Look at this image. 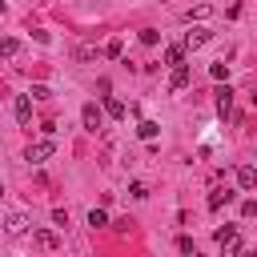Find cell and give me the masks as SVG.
Returning a JSON list of instances; mask_svg holds the SVG:
<instances>
[{"label":"cell","instance_id":"1","mask_svg":"<svg viewBox=\"0 0 257 257\" xmlns=\"http://www.w3.org/2000/svg\"><path fill=\"white\" fill-rule=\"evenodd\" d=\"M213 237H217V245H221L225 253H245V241L237 237V229H233V225H221Z\"/></svg>","mask_w":257,"mask_h":257},{"label":"cell","instance_id":"2","mask_svg":"<svg viewBox=\"0 0 257 257\" xmlns=\"http://www.w3.org/2000/svg\"><path fill=\"white\" fill-rule=\"evenodd\" d=\"M56 153V141L48 137V141H32L28 149H24V161H32V165H40V161H48Z\"/></svg>","mask_w":257,"mask_h":257},{"label":"cell","instance_id":"3","mask_svg":"<svg viewBox=\"0 0 257 257\" xmlns=\"http://www.w3.org/2000/svg\"><path fill=\"white\" fill-rule=\"evenodd\" d=\"M209 36H213L209 28H201V24H193V28L185 32V40H181V44H185L189 52H197V48H205V44H209Z\"/></svg>","mask_w":257,"mask_h":257},{"label":"cell","instance_id":"4","mask_svg":"<svg viewBox=\"0 0 257 257\" xmlns=\"http://www.w3.org/2000/svg\"><path fill=\"white\" fill-rule=\"evenodd\" d=\"M80 124H84V133H96V128L104 124V112H100V108H96V104L88 100V104L80 108Z\"/></svg>","mask_w":257,"mask_h":257},{"label":"cell","instance_id":"5","mask_svg":"<svg viewBox=\"0 0 257 257\" xmlns=\"http://www.w3.org/2000/svg\"><path fill=\"white\" fill-rule=\"evenodd\" d=\"M189 80H193L189 64H173V72H169V88H173V92H181V88H189Z\"/></svg>","mask_w":257,"mask_h":257},{"label":"cell","instance_id":"6","mask_svg":"<svg viewBox=\"0 0 257 257\" xmlns=\"http://www.w3.org/2000/svg\"><path fill=\"white\" fill-rule=\"evenodd\" d=\"M32 245L36 249H60V233L56 229H36L32 233Z\"/></svg>","mask_w":257,"mask_h":257},{"label":"cell","instance_id":"7","mask_svg":"<svg viewBox=\"0 0 257 257\" xmlns=\"http://www.w3.org/2000/svg\"><path fill=\"white\" fill-rule=\"evenodd\" d=\"M213 96H217V116H229V112H233V96H237V92H233L229 84H221Z\"/></svg>","mask_w":257,"mask_h":257},{"label":"cell","instance_id":"8","mask_svg":"<svg viewBox=\"0 0 257 257\" xmlns=\"http://www.w3.org/2000/svg\"><path fill=\"white\" fill-rule=\"evenodd\" d=\"M233 197H237V193H233V189H229V185H225V189H213V193H209V201H205V205H209V209H213V213H217V209H225V205H229V201H233Z\"/></svg>","mask_w":257,"mask_h":257},{"label":"cell","instance_id":"9","mask_svg":"<svg viewBox=\"0 0 257 257\" xmlns=\"http://www.w3.org/2000/svg\"><path fill=\"white\" fill-rule=\"evenodd\" d=\"M24 229H28V217H24V213H8V217H4V233L16 237V233H24Z\"/></svg>","mask_w":257,"mask_h":257},{"label":"cell","instance_id":"10","mask_svg":"<svg viewBox=\"0 0 257 257\" xmlns=\"http://www.w3.org/2000/svg\"><path fill=\"white\" fill-rule=\"evenodd\" d=\"M237 185H241V189H257V169H253V165H241V169H237Z\"/></svg>","mask_w":257,"mask_h":257},{"label":"cell","instance_id":"11","mask_svg":"<svg viewBox=\"0 0 257 257\" xmlns=\"http://www.w3.org/2000/svg\"><path fill=\"white\" fill-rule=\"evenodd\" d=\"M185 52H189L185 44H169V48H165V64H169V68H173V64H185Z\"/></svg>","mask_w":257,"mask_h":257},{"label":"cell","instance_id":"12","mask_svg":"<svg viewBox=\"0 0 257 257\" xmlns=\"http://www.w3.org/2000/svg\"><path fill=\"white\" fill-rule=\"evenodd\" d=\"M16 120H20V124L32 120V96H16Z\"/></svg>","mask_w":257,"mask_h":257},{"label":"cell","instance_id":"13","mask_svg":"<svg viewBox=\"0 0 257 257\" xmlns=\"http://www.w3.org/2000/svg\"><path fill=\"white\" fill-rule=\"evenodd\" d=\"M104 112H108L112 120H124V112H128V108H124V100H116V96H108V100H104Z\"/></svg>","mask_w":257,"mask_h":257},{"label":"cell","instance_id":"14","mask_svg":"<svg viewBox=\"0 0 257 257\" xmlns=\"http://www.w3.org/2000/svg\"><path fill=\"white\" fill-rule=\"evenodd\" d=\"M157 133H161V124H157V120H141V124H137V137H141V141H153Z\"/></svg>","mask_w":257,"mask_h":257},{"label":"cell","instance_id":"15","mask_svg":"<svg viewBox=\"0 0 257 257\" xmlns=\"http://www.w3.org/2000/svg\"><path fill=\"white\" fill-rule=\"evenodd\" d=\"M16 52H20V40H16V36H4V40H0V56H8V60H12Z\"/></svg>","mask_w":257,"mask_h":257},{"label":"cell","instance_id":"16","mask_svg":"<svg viewBox=\"0 0 257 257\" xmlns=\"http://www.w3.org/2000/svg\"><path fill=\"white\" fill-rule=\"evenodd\" d=\"M209 12H213V8H209V4H193V8H189V12H185V20H189V24H193V20H205V16H209Z\"/></svg>","mask_w":257,"mask_h":257},{"label":"cell","instance_id":"17","mask_svg":"<svg viewBox=\"0 0 257 257\" xmlns=\"http://www.w3.org/2000/svg\"><path fill=\"white\" fill-rule=\"evenodd\" d=\"M88 225H92V229H104V225H112V221H108L104 209H92V213H88Z\"/></svg>","mask_w":257,"mask_h":257},{"label":"cell","instance_id":"18","mask_svg":"<svg viewBox=\"0 0 257 257\" xmlns=\"http://www.w3.org/2000/svg\"><path fill=\"white\" fill-rule=\"evenodd\" d=\"M96 56H100V52H96L92 44H80V48H76V60H80V64H88V60H96Z\"/></svg>","mask_w":257,"mask_h":257},{"label":"cell","instance_id":"19","mask_svg":"<svg viewBox=\"0 0 257 257\" xmlns=\"http://www.w3.org/2000/svg\"><path fill=\"white\" fill-rule=\"evenodd\" d=\"M209 76H213V80H225V76H229V64H225V60H213V64H209Z\"/></svg>","mask_w":257,"mask_h":257},{"label":"cell","instance_id":"20","mask_svg":"<svg viewBox=\"0 0 257 257\" xmlns=\"http://www.w3.org/2000/svg\"><path fill=\"white\" fill-rule=\"evenodd\" d=\"M128 193H133L137 201H145V197H149V185H145V181H133V185H128Z\"/></svg>","mask_w":257,"mask_h":257},{"label":"cell","instance_id":"21","mask_svg":"<svg viewBox=\"0 0 257 257\" xmlns=\"http://www.w3.org/2000/svg\"><path fill=\"white\" fill-rule=\"evenodd\" d=\"M157 40H161L157 28H141V44H157Z\"/></svg>","mask_w":257,"mask_h":257},{"label":"cell","instance_id":"22","mask_svg":"<svg viewBox=\"0 0 257 257\" xmlns=\"http://www.w3.org/2000/svg\"><path fill=\"white\" fill-rule=\"evenodd\" d=\"M177 249H181V253H197V241H193V237H177Z\"/></svg>","mask_w":257,"mask_h":257},{"label":"cell","instance_id":"23","mask_svg":"<svg viewBox=\"0 0 257 257\" xmlns=\"http://www.w3.org/2000/svg\"><path fill=\"white\" fill-rule=\"evenodd\" d=\"M28 96H32V100H48V96H52V92H48V88H44V84H32V92H28Z\"/></svg>","mask_w":257,"mask_h":257},{"label":"cell","instance_id":"24","mask_svg":"<svg viewBox=\"0 0 257 257\" xmlns=\"http://www.w3.org/2000/svg\"><path fill=\"white\" fill-rule=\"evenodd\" d=\"M52 225L64 229V225H68V209H52Z\"/></svg>","mask_w":257,"mask_h":257},{"label":"cell","instance_id":"25","mask_svg":"<svg viewBox=\"0 0 257 257\" xmlns=\"http://www.w3.org/2000/svg\"><path fill=\"white\" fill-rule=\"evenodd\" d=\"M104 56H120V40H108L104 44Z\"/></svg>","mask_w":257,"mask_h":257},{"label":"cell","instance_id":"26","mask_svg":"<svg viewBox=\"0 0 257 257\" xmlns=\"http://www.w3.org/2000/svg\"><path fill=\"white\" fill-rule=\"evenodd\" d=\"M241 217H257V201H245L241 205Z\"/></svg>","mask_w":257,"mask_h":257},{"label":"cell","instance_id":"27","mask_svg":"<svg viewBox=\"0 0 257 257\" xmlns=\"http://www.w3.org/2000/svg\"><path fill=\"white\" fill-rule=\"evenodd\" d=\"M0 12H4V0H0Z\"/></svg>","mask_w":257,"mask_h":257},{"label":"cell","instance_id":"28","mask_svg":"<svg viewBox=\"0 0 257 257\" xmlns=\"http://www.w3.org/2000/svg\"><path fill=\"white\" fill-rule=\"evenodd\" d=\"M0 197H4V185H0Z\"/></svg>","mask_w":257,"mask_h":257}]
</instances>
